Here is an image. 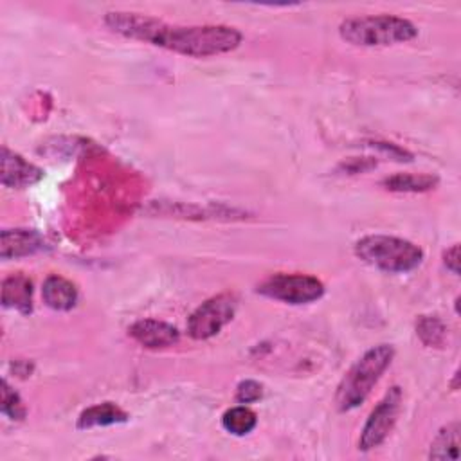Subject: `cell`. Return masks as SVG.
Returning <instances> with one entry per match:
<instances>
[{"label":"cell","instance_id":"13","mask_svg":"<svg viewBox=\"0 0 461 461\" xmlns=\"http://www.w3.org/2000/svg\"><path fill=\"white\" fill-rule=\"evenodd\" d=\"M128 420V414L115 403L112 402H103L97 405H92L85 409L79 414L77 427L79 429H90V427H108V425H117L124 423Z\"/></svg>","mask_w":461,"mask_h":461},{"label":"cell","instance_id":"15","mask_svg":"<svg viewBox=\"0 0 461 461\" xmlns=\"http://www.w3.org/2000/svg\"><path fill=\"white\" fill-rule=\"evenodd\" d=\"M258 423L256 412L252 409H249L247 405H236L230 407L229 411L223 412L221 416V425L227 432L234 434V436H245L249 432L254 430Z\"/></svg>","mask_w":461,"mask_h":461},{"label":"cell","instance_id":"20","mask_svg":"<svg viewBox=\"0 0 461 461\" xmlns=\"http://www.w3.org/2000/svg\"><path fill=\"white\" fill-rule=\"evenodd\" d=\"M445 267L452 272V274H459V247L457 245H452L445 254Z\"/></svg>","mask_w":461,"mask_h":461},{"label":"cell","instance_id":"16","mask_svg":"<svg viewBox=\"0 0 461 461\" xmlns=\"http://www.w3.org/2000/svg\"><path fill=\"white\" fill-rule=\"evenodd\" d=\"M438 182L436 176L430 175H411V173H398L384 180L385 189L389 191H400V193H418V191H429Z\"/></svg>","mask_w":461,"mask_h":461},{"label":"cell","instance_id":"5","mask_svg":"<svg viewBox=\"0 0 461 461\" xmlns=\"http://www.w3.org/2000/svg\"><path fill=\"white\" fill-rule=\"evenodd\" d=\"M258 292L288 304H308L322 297L324 285L306 274H276L265 279L258 286Z\"/></svg>","mask_w":461,"mask_h":461},{"label":"cell","instance_id":"4","mask_svg":"<svg viewBox=\"0 0 461 461\" xmlns=\"http://www.w3.org/2000/svg\"><path fill=\"white\" fill-rule=\"evenodd\" d=\"M342 40L360 47H384L409 41L418 34L414 23L391 14L348 18L339 25Z\"/></svg>","mask_w":461,"mask_h":461},{"label":"cell","instance_id":"7","mask_svg":"<svg viewBox=\"0 0 461 461\" xmlns=\"http://www.w3.org/2000/svg\"><path fill=\"white\" fill-rule=\"evenodd\" d=\"M400 405H402V391L400 387L394 385L385 393V396L371 411L358 439L360 450H371L389 436V432L396 423Z\"/></svg>","mask_w":461,"mask_h":461},{"label":"cell","instance_id":"14","mask_svg":"<svg viewBox=\"0 0 461 461\" xmlns=\"http://www.w3.org/2000/svg\"><path fill=\"white\" fill-rule=\"evenodd\" d=\"M430 459H457L459 457V423L443 427L430 445Z\"/></svg>","mask_w":461,"mask_h":461},{"label":"cell","instance_id":"6","mask_svg":"<svg viewBox=\"0 0 461 461\" xmlns=\"http://www.w3.org/2000/svg\"><path fill=\"white\" fill-rule=\"evenodd\" d=\"M238 308L234 294H218L202 303L187 319V333L196 340H205L221 331L230 322Z\"/></svg>","mask_w":461,"mask_h":461},{"label":"cell","instance_id":"9","mask_svg":"<svg viewBox=\"0 0 461 461\" xmlns=\"http://www.w3.org/2000/svg\"><path fill=\"white\" fill-rule=\"evenodd\" d=\"M128 333L133 340H137L140 346L149 349L173 346L180 339V333L173 324H167L157 319L137 321L128 328Z\"/></svg>","mask_w":461,"mask_h":461},{"label":"cell","instance_id":"11","mask_svg":"<svg viewBox=\"0 0 461 461\" xmlns=\"http://www.w3.org/2000/svg\"><path fill=\"white\" fill-rule=\"evenodd\" d=\"M2 304L23 315L32 310V283L23 274L7 276L2 281Z\"/></svg>","mask_w":461,"mask_h":461},{"label":"cell","instance_id":"2","mask_svg":"<svg viewBox=\"0 0 461 461\" xmlns=\"http://www.w3.org/2000/svg\"><path fill=\"white\" fill-rule=\"evenodd\" d=\"M393 357L394 349L389 344H378L367 349L340 380L335 393L337 409L346 412L364 403L382 373L389 367Z\"/></svg>","mask_w":461,"mask_h":461},{"label":"cell","instance_id":"3","mask_svg":"<svg viewBox=\"0 0 461 461\" xmlns=\"http://www.w3.org/2000/svg\"><path fill=\"white\" fill-rule=\"evenodd\" d=\"M355 254L364 263L389 274L411 272L423 261V250L418 245L409 240L385 234L360 238L355 243Z\"/></svg>","mask_w":461,"mask_h":461},{"label":"cell","instance_id":"12","mask_svg":"<svg viewBox=\"0 0 461 461\" xmlns=\"http://www.w3.org/2000/svg\"><path fill=\"white\" fill-rule=\"evenodd\" d=\"M43 303L56 312H68L77 303V288L61 276H49L41 288Z\"/></svg>","mask_w":461,"mask_h":461},{"label":"cell","instance_id":"1","mask_svg":"<svg viewBox=\"0 0 461 461\" xmlns=\"http://www.w3.org/2000/svg\"><path fill=\"white\" fill-rule=\"evenodd\" d=\"M104 23L117 34L191 56L207 58L234 50L241 32L230 25H171L148 14L112 11Z\"/></svg>","mask_w":461,"mask_h":461},{"label":"cell","instance_id":"8","mask_svg":"<svg viewBox=\"0 0 461 461\" xmlns=\"http://www.w3.org/2000/svg\"><path fill=\"white\" fill-rule=\"evenodd\" d=\"M43 171L34 164L27 162L22 155L11 151L7 146L2 148V185L11 189H23L40 182Z\"/></svg>","mask_w":461,"mask_h":461},{"label":"cell","instance_id":"17","mask_svg":"<svg viewBox=\"0 0 461 461\" xmlns=\"http://www.w3.org/2000/svg\"><path fill=\"white\" fill-rule=\"evenodd\" d=\"M416 333L427 346H441L445 339V326L438 317L423 315L416 322Z\"/></svg>","mask_w":461,"mask_h":461},{"label":"cell","instance_id":"18","mask_svg":"<svg viewBox=\"0 0 461 461\" xmlns=\"http://www.w3.org/2000/svg\"><path fill=\"white\" fill-rule=\"evenodd\" d=\"M2 414H5L9 420H23L27 411L25 405L22 402V398L18 396V393L14 389L9 387L7 380H2V405H0Z\"/></svg>","mask_w":461,"mask_h":461},{"label":"cell","instance_id":"10","mask_svg":"<svg viewBox=\"0 0 461 461\" xmlns=\"http://www.w3.org/2000/svg\"><path fill=\"white\" fill-rule=\"evenodd\" d=\"M45 249V238L32 229H5L2 230L0 256L2 259H16L36 254Z\"/></svg>","mask_w":461,"mask_h":461},{"label":"cell","instance_id":"19","mask_svg":"<svg viewBox=\"0 0 461 461\" xmlns=\"http://www.w3.org/2000/svg\"><path fill=\"white\" fill-rule=\"evenodd\" d=\"M261 394H263V387L256 380H243L236 389V400L240 403H252L259 400Z\"/></svg>","mask_w":461,"mask_h":461}]
</instances>
